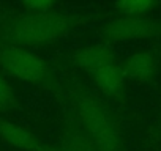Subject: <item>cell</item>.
I'll return each instance as SVG.
<instances>
[{
    "instance_id": "1",
    "label": "cell",
    "mask_w": 161,
    "mask_h": 151,
    "mask_svg": "<svg viewBox=\"0 0 161 151\" xmlns=\"http://www.w3.org/2000/svg\"><path fill=\"white\" fill-rule=\"evenodd\" d=\"M71 102L77 123L97 151H125L120 121L106 101L82 87H74Z\"/></svg>"
},
{
    "instance_id": "2",
    "label": "cell",
    "mask_w": 161,
    "mask_h": 151,
    "mask_svg": "<svg viewBox=\"0 0 161 151\" xmlns=\"http://www.w3.org/2000/svg\"><path fill=\"white\" fill-rule=\"evenodd\" d=\"M79 19L73 14L57 10L44 13H22L8 18L0 25V43H8L19 47L44 46L62 39Z\"/></svg>"
},
{
    "instance_id": "3",
    "label": "cell",
    "mask_w": 161,
    "mask_h": 151,
    "mask_svg": "<svg viewBox=\"0 0 161 151\" xmlns=\"http://www.w3.org/2000/svg\"><path fill=\"white\" fill-rule=\"evenodd\" d=\"M73 63L87 72L103 95L114 101L125 99L126 77L120 60L106 44H89L73 52Z\"/></svg>"
},
{
    "instance_id": "4",
    "label": "cell",
    "mask_w": 161,
    "mask_h": 151,
    "mask_svg": "<svg viewBox=\"0 0 161 151\" xmlns=\"http://www.w3.org/2000/svg\"><path fill=\"white\" fill-rule=\"evenodd\" d=\"M0 68L14 79L40 88H55V76L41 55L8 43H0Z\"/></svg>"
},
{
    "instance_id": "5",
    "label": "cell",
    "mask_w": 161,
    "mask_h": 151,
    "mask_svg": "<svg viewBox=\"0 0 161 151\" xmlns=\"http://www.w3.org/2000/svg\"><path fill=\"white\" fill-rule=\"evenodd\" d=\"M100 35L104 41H136L161 35V19L150 16H119L106 22Z\"/></svg>"
},
{
    "instance_id": "6",
    "label": "cell",
    "mask_w": 161,
    "mask_h": 151,
    "mask_svg": "<svg viewBox=\"0 0 161 151\" xmlns=\"http://www.w3.org/2000/svg\"><path fill=\"white\" fill-rule=\"evenodd\" d=\"M122 66H123V72H125L126 79L133 82L145 84L156 76L158 58L152 50L142 49V50H136L134 54H131L122 63Z\"/></svg>"
},
{
    "instance_id": "7",
    "label": "cell",
    "mask_w": 161,
    "mask_h": 151,
    "mask_svg": "<svg viewBox=\"0 0 161 151\" xmlns=\"http://www.w3.org/2000/svg\"><path fill=\"white\" fill-rule=\"evenodd\" d=\"M0 138L5 143L22 151H41L43 142L25 126L0 118Z\"/></svg>"
},
{
    "instance_id": "8",
    "label": "cell",
    "mask_w": 161,
    "mask_h": 151,
    "mask_svg": "<svg viewBox=\"0 0 161 151\" xmlns=\"http://www.w3.org/2000/svg\"><path fill=\"white\" fill-rule=\"evenodd\" d=\"M41 151H97L93 145L89 142V138L79 132H71L66 135L65 146H51V145H43Z\"/></svg>"
},
{
    "instance_id": "9",
    "label": "cell",
    "mask_w": 161,
    "mask_h": 151,
    "mask_svg": "<svg viewBox=\"0 0 161 151\" xmlns=\"http://www.w3.org/2000/svg\"><path fill=\"white\" fill-rule=\"evenodd\" d=\"M155 7L150 0H122L115 3L120 16H147V13Z\"/></svg>"
},
{
    "instance_id": "10",
    "label": "cell",
    "mask_w": 161,
    "mask_h": 151,
    "mask_svg": "<svg viewBox=\"0 0 161 151\" xmlns=\"http://www.w3.org/2000/svg\"><path fill=\"white\" fill-rule=\"evenodd\" d=\"M14 101H16V95L11 84L0 74V112L8 110L14 104Z\"/></svg>"
},
{
    "instance_id": "11",
    "label": "cell",
    "mask_w": 161,
    "mask_h": 151,
    "mask_svg": "<svg viewBox=\"0 0 161 151\" xmlns=\"http://www.w3.org/2000/svg\"><path fill=\"white\" fill-rule=\"evenodd\" d=\"M22 7L30 13H44L54 10V2H51V0H32V2L22 3Z\"/></svg>"
}]
</instances>
